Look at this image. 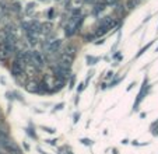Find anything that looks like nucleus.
I'll list each match as a JSON object with an SVG mask.
<instances>
[{
	"label": "nucleus",
	"mask_w": 158,
	"mask_h": 154,
	"mask_svg": "<svg viewBox=\"0 0 158 154\" xmlns=\"http://www.w3.org/2000/svg\"><path fill=\"white\" fill-rule=\"evenodd\" d=\"M28 9L27 10H25V11H27V14H31V11H32V9H34V7H35V4H32V3H31V4H28Z\"/></svg>",
	"instance_id": "obj_16"
},
{
	"label": "nucleus",
	"mask_w": 158,
	"mask_h": 154,
	"mask_svg": "<svg viewBox=\"0 0 158 154\" xmlns=\"http://www.w3.org/2000/svg\"><path fill=\"white\" fill-rule=\"evenodd\" d=\"M27 133L30 135L31 137H34V139H36V133H35V132H32V129H27Z\"/></svg>",
	"instance_id": "obj_17"
},
{
	"label": "nucleus",
	"mask_w": 158,
	"mask_h": 154,
	"mask_svg": "<svg viewBox=\"0 0 158 154\" xmlns=\"http://www.w3.org/2000/svg\"><path fill=\"white\" fill-rule=\"evenodd\" d=\"M139 3H140V0H127V4H126V6H127L129 9H134Z\"/></svg>",
	"instance_id": "obj_9"
},
{
	"label": "nucleus",
	"mask_w": 158,
	"mask_h": 154,
	"mask_svg": "<svg viewBox=\"0 0 158 154\" xmlns=\"http://www.w3.org/2000/svg\"><path fill=\"white\" fill-rule=\"evenodd\" d=\"M45 63H46L45 58L41 52H38V50H32L31 52V65H34L36 69H42L45 66Z\"/></svg>",
	"instance_id": "obj_4"
},
{
	"label": "nucleus",
	"mask_w": 158,
	"mask_h": 154,
	"mask_svg": "<svg viewBox=\"0 0 158 154\" xmlns=\"http://www.w3.org/2000/svg\"><path fill=\"white\" fill-rule=\"evenodd\" d=\"M46 143H49L51 146H56V140H45Z\"/></svg>",
	"instance_id": "obj_19"
},
{
	"label": "nucleus",
	"mask_w": 158,
	"mask_h": 154,
	"mask_svg": "<svg viewBox=\"0 0 158 154\" xmlns=\"http://www.w3.org/2000/svg\"><path fill=\"white\" fill-rule=\"evenodd\" d=\"M11 10H13V11H15V13L20 11V10H21L20 3H13V4H11Z\"/></svg>",
	"instance_id": "obj_13"
},
{
	"label": "nucleus",
	"mask_w": 158,
	"mask_h": 154,
	"mask_svg": "<svg viewBox=\"0 0 158 154\" xmlns=\"http://www.w3.org/2000/svg\"><path fill=\"white\" fill-rule=\"evenodd\" d=\"M118 20L114 17H110V15H106L104 17L98 24V28H97V32L95 35L97 36H101V35H105L106 32H109L110 30H114V28L118 27Z\"/></svg>",
	"instance_id": "obj_1"
},
{
	"label": "nucleus",
	"mask_w": 158,
	"mask_h": 154,
	"mask_svg": "<svg viewBox=\"0 0 158 154\" xmlns=\"http://www.w3.org/2000/svg\"><path fill=\"white\" fill-rule=\"evenodd\" d=\"M81 21H83V18L80 17V15H72V17L67 20V24L64 25V34L66 36H73L76 35V32H77V30L80 28V24Z\"/></svg>",
	"instance_id": "obj_2"
},
{
	"label": "nucleus",
	"mask_w": 158,
	"mask_h": 154,
	"mask_svg": "<svg viewBox=\"0 0 158 154\" xmlns=\"http://www.w3.org/2000/svg\"><path fill=\"white\" fill-rule=\"evenodd\" d=\"M2 147H3L9 154H23L21 148L18 147V146L15 144V142H13V140H7V142L4 143Z\"/></svg>",
	"instance_id": "obj_5"
},
{
	"label": "nucleus",
	"mask_w": 158,
	"mask_h": 154,
	"mask_svg": "<svg viewBox=\"0 0 158 154\" xmlns=\"http://www.w3.org/2000/svg\"><path fill=\"white\" fill-rule=\"evenodd\" d=\"M10 71H11L13 77H15V79H20L23 74H25V63L23 62L21 59L15 58V59L13 60V63H11Z\"/></svg>",
	"instance_id": "obj_3"
},
{
	"label": "nucleus",
	"mask_w": 158,
	"mask_h": 154,
	"mask_svg": "<svg viewBox=\"0 0 158 154\" xmlns=\"http://www.w3.org/2000/svg\"><path fill=\"white\" fill-rule=\"evenodd\" d=\"M157 52H158V48H157Z\"/></svg>",
	"instance_id": "obj_22"
},
{
	"label": "nucleus",
	"mask_w": 158,
	"mask_h": 154,
	"mask_svg": "<svg viewBox=\"0 0 158 154\" xmlns=\"http://www.w3.org/2000/svg\"><path fill=\"white\" fill-rule=\"evenodd\" d=\"M59 154H73V153L70 150H66V147H62L59 150Z\"/></svg>",
	"instance_id": "obj_15"
},
{
	"label": "nucleus",
	"mask_w": 158,
	"mask_h": 154,
	"mask_svg": "<svg viewBox=\"0 0 158 154\" xmlns=\"http://www.w3.org/2000/svg\"><path fill=\"white\" fill-rule=\"evenodd\" d=\"M57 2H59V0H57Z\"/></svg>",
	"instance_id": "obj_24"
},
{
	"label": "nucleus",
	"mask_w": 158,
	"mask_h": 154,
	"mask_svg": "<svg viewBox=\"0 0 158 154\" xmlns=\"http://www.w3.org/2000/svg\"><path fill=\"white\" fill-rule=\"evenodd\" d=\"M0 118H2V115H0Z\"/></svg>",
	"instance_id": "obj_23"
},
{
	"label": "nucleus",
	"mask_w": 158,
	"mask_h": 154,
	"mask_svg": "<svg viewBox=\"0 0 158 154\" xmlns=\"http://www.w3.org/2000/svg\"><path fill=\"white\" fill-rule=\"evenodd\" d=\"M99 2H102V4H108V6H114V4H116L119 0H99Z\"/></svg>",
	"instance_id": "obj_12"
},
{
	"label": "nucleus",
	"mask_w": 158,
	"mask_h": 154,
	"mask_svg": "<svg viewBox=\"0 0 158 154\" xmlns=\"http://www.w3.org/2000/svg\"><path fill=\"white\" fill-rule=\"evenodd\" d=\"M63 52L67 53V55H70V56H73V58H76V53H77V46H76L74 44H69L67 46L64 48Z\"/></svg>",
	"instance_id": "obj_7"
},
{
	"label": "nucleus",
	"mask_w": 158,
	"mask_h": 154,
	"mask_svg": "<svg viewBox=\"0 0 158 154\" xmlns=\"http://www.w3.org/2000/svg\"><path fill=\"white\" fill-rule=\"evenodd\" d=\"M151 45H152V41H151V42H148V44H147V45H146V46H144V48H141V49H140V52H139V53H137V55H136V58H140V56H141V55H143V53H144V52H146V50H147V49H148V48H150V46H151Z\"/></svg>",
	"instance_id": "obj_10"
},
{
	"label": "nucleus",
	"mask_w": 158,
	"mask_h": 154,
	"mask_svg": "<svg viewBox=\"0 0 158 154\" xmlns=\"http://www.w3.org/2000/svg\"><path fill=\"white\" fill-rule=\"evenodd\" d=\"M74 80H76V77L74 76H72V77H70V88H73V87H74Z\"/></svg>",
	"instance_id": "obj_18"
},
{
	"label": "nucleus",
	"mask_w": 158,
	"mask_h": 154,
	"mask_svg": "<svg viewBox=\"0 0 158 154\" xmlns=\"http://www.w3.org/2000/svg\"><path fill=\"white\" fill-rule=\"evenodd\" d=\"M81 143L85 146H91L93 144V140H89V139H81Z\"/></svg>",
	"instance_id": "obj_14"
},
{
	"label": "nucleus",
	"mask_w": 158,
	"mask_h": 154,
	"mask_svg": "<svg viewBox=\"0 0 158 154\" xmlns=\"http://www.w3.org/2000/svg\"><path fill=\"white\" fill-rule=\"evenodd\" d=\"M62 108H63V104H59V105H57V107H56V109H57V111H60V109H62Z\"/></svg>",
	"instance_id": "obj_21"
},
{
	"label": "nucleus",
	"mask_w": 158,
	"mask_h": 154,
	"mask_svg": "<svg viewBox=\"0 0 158 154\" xmlns=\"http://www.w3.org/2000/svg\"><path fill=\"white\" fill-rule=\"evenodd\" d=\"M78 118H80V113H76L74 115V123H77L78 122Z\"/></svg>",
	"instance_id": "obj_20"
},
{
	"label": "nucleus",
	"mask_w": 158,
	"mask_h": 154,
	"mask_svg": "<svg viewBox=\"0 0 158 154\" xmlns=\"http://www.w3.org/2000/svg\"><path fill=\"white\" fill-rule=\"evenodd\" d=\"M41 129L44 132H46V133H51V135L56 133V129H53V127H49V126H41Z\"/></svg>",
	"instance_id": "obj_11"
},
{
	"label": "nucleus",
	"mask_w": 158,
	"mask_h": 154,
	"mask_svg": "<svg viewBox=\"0 0 158 154\" xmlns=\"http://www.w3.org/2000/svg\"><path fill=\"white\" fill-rule=\"evenodd\" d=\"M60 45H62V41L60 39H56V41H49L46 44V50H48L49 53H56L57 50H59Z\"/></svg>",
	"instance_id": "obj_6"
},
{
	"label": "nucleus",
	"mask_w": 158,
	"mask_h": 154,
	"mask_svg": "<svg viewBox=\"0 0 158 154\" xmlns=\"http://www.w3.org/2000/svg\"><path fill=\"white\" fill-rule=\"evenodd\" d=\"M85 59H87V65H91V66H93V65H95V63L98 62L99 58H97V56H89V55H88Z\"/></svg>",
	"instance_id": "obj_8"
}]
</instances>
